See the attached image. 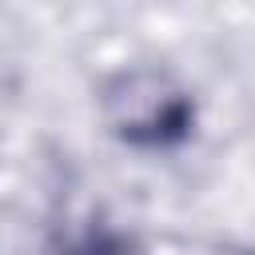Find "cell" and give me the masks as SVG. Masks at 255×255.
I'll return each mask as SVG.
<instances>
[{
    "instance_id": "obj_2",
    "label": "cell",
    "mask_w": 255,
    "mask_h": 255,
    "mask_svg": "<svg viewBox=\"0 0 255 255\" xmlns=\"http://www.w3.org/2000/svg\"><path fill=\"white\" fill-rule=\"evenodd\" d=\"M52 255H147V247L116 223H88L80 235L64 239Z\"/></svg>"
},
{
    "instance_id": "obj_1",
    "label": "cell",
    "mask_w": 255,
    "mask_h": 255,
    "mask_svg": "<svg viewBox=\"0 0 255 255\" xmlns=\"http://www.w3.org/2000/svg\"><path fill=\"white\" fill-rule=\"evenodd\" d=\"M104 131L131 151H175L199 128L195 92L163 64H124L96 92Z\"/></svg>"
}]
</instances>
